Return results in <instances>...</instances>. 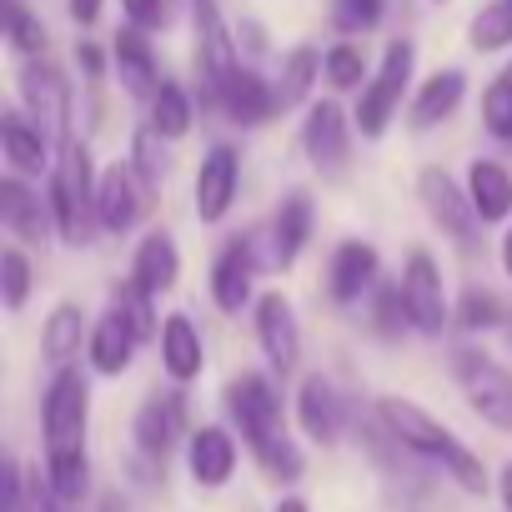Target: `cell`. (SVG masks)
<instances>
[{
	"instance_id": "cell-1",
	"label": "cell",
	"mask_w": 512,
	"mask_h": 512,
	"mask_svg": "<svg viewBox=\"0 0 512 512\" xmlns=\"http://www.w3.org/2000/svg\"><path fill=\"white\" fill-rule=\"evenodd\" d=\"M221 402H226V417L241 432L246 452L256 457V467H262L277 487H287L307 472V457H302L297 437H287V412H282V392H277L272 377L241 372V377L226 382Z\"/></svg>"
},
{
	"instance_id": "cell-2",
	"label": "cell",
	"mask_w": 512,
	"mask_h": 512,
	"mask_svg": "<svg viewBox=\"0 0 512 512\" xmlns=\"http://www.w3.org/2000/svg\"><path fill=\"white\" fill-rule=\"evenodd\" d=\"M377 422L392 432V442H397L402 452H417V457L442 462V472H447L462 492H472V497L487 492V467H482V457H477L467 442H457V432L442 427L427 407H417V402H407V397H377Z\"/></svg>"
},
{
	"instance_id": "cell-3",
	"label": "cell",
	"mask_w": 512,
	"mask_h": 512,
	"mask_svg": "<svg viewBox=\"0 0 512 512\" xmlns=\"http://www.w3.org/2000/svg\"><path fill=\"white\" fill-rule=\"evenodd\" d=\"M96 166H91V151L86 141H66L61 156H56V171L46 176V201H51V216H56V236L66 246H86L91 231H96Z\"/></svg>"
},
{
	"instance_id": "cell-4",
	"label": "cell",
	"mask_w": 512,
	"mask_h": 512,
	"mask_svg": "<svg viewBox=\"0 0 512 512\" xmlns=\"http://www.w3.org/2000/svg\"><path fill=\"white\" fill-rule=\"evenodd\" d=\"M412 66H417V46H412V41H392V46L382 51V66H377L372 81L362 86L357 116H352L367 141L387 136V126H392V116L402 111V96H407V86H412Z\"/></svg>"
},
{
	"instance_id": "cell-5",
	"label": "cell",
	"mask_w": 512,
	"mask_h": 512,
	"mask_svg": "<svg viewBox=\"0 0 512 512\" xmlns=\"http://www.w3.org/2000/svg\"><path fill=\"white\" fill-rule=\"evenodd\" d=\"M86 427H91V377L81 367H61L46 387V402H41L46 452L86 447Z\"/></svg>"
},
{
	"instance_id": "cell-6",
	"label": "cell",
	"mask_w": 512,
	"mask_h": 512,
	"mask_svg": "<svg viewBox=\"0 0 512 512\" xmlns=\"http://www.w3.org/2000/svg\"><path fill=\"white\" fill-rule=\"evenodd\" d=\"M452 377L462 382L467 407H472L487 427L512 432V372H507L502 362H492V357L477 352V347H457V352H452Z\"/></svg>"
},
{
	"instance_id": "cell-7",
	"label": "cell",
	"mask_w": 512,
	"mask_h": 512,
	"mask_svg": "<svg viewBox=\"0 0 512 512\" xmlns=\"http://www.w3.org/2000/svg\"><path fill=\"white\" fill-rule=\"evenodd\" d=\"M417 201H422V211L432 216V226H437L457 251H472V246H477V226H482V221H477V211H472L467 186H457L447 166H422V171H417Z\"/></svg>"
},
{
	"instance_id": "cell-8",
	"label": "cell",
	"mask_w": 512,
	"mask_h": 512,
	"mask_svg": "<svg viewBox=\"0 0 512 512\" xmlns=\"http://www.w3.org/2000/svg\"><path fill=\"white\" fill-rule=\"evenodd\" d=\"M402 307H407V322L412 332L422 337H442V327L452 322V307H447V292H442V272L432 262L427 246H412L407 262H402Z\"/></svg>"
},
{
	"instance_id": "cell-9",
	"label": "cell",
	"mask_w": 512,
	"mask_h": 512,
	"mask_svg": "<svg viewBox=\"0 0 512 512\" xmlns=\"http://www.w3.org/2000/svg\"><path fill=\"white\" fill-rule=\"evenodd\" d=\"M21 101H26V116L51 136V141H76L71 136V81L61 76V66H51L46 56L41 61H26L21 66Z\"/></svg>"
},
{
	"instance_id": "cell-10",
	"label": "cell",
	"mask_w": 512,
	"mask_h": 512,
	"mask_svg": "<svg viewBox=\"0 0 512 512\" xmlns=\"http://www.w3.org/2000/svg\"><path fill=\"white\" fill-rule=\"evenodd\" d=\"M256 267H262V251H256V231H236L221 241L216 262H211V302L236 317L241 307H256L251 287H256Z\"/></svg>"
},
{
	"instance_id": "cell-11",
	"label": "cell",
	"mask_w": 512,
	"mask_h": 512,
	"mask_svg": "<svg viewBox=\"0 0 512 512\" xmlns=\"http://www.w3.org/2000/svg\"><path fill=\"white\" fill-rule=\"evenodd\" d=\"M251 327H256V347L272 362V372L292 377L297 362H302V327H297V312H292V297L287 292H262L251 307Z\"/></svg>"
},
{
	"instance_id": "cell-12",
	"label": "cell",
	"mask_w": 512,
	"mask_h": 512,
	"mask_svg": "<svg viewBox=\"0 0 512 512\" xmlns=\"http://www.w3.org/2000/svg\"><path fill=\"white\" fill-rule=\"evenodd\" d=\"M191 407H186V392H156L141 402L136 422H131V437H136V452L141 457H156L166 462V452H176L181 442H191Z\"/></svg>"
},
{
	"instance_id": "cell-13",
	"label": "cell",
	"mask_w": 512,
	"mask_h": 512,
	"mask_svg": "<svg viewBox=\"0 0 512 512\" xmlns=\"http://www.w3.org/2000/svg\"><path fill=\"white\" fill-rule=\"evenodd\" d=\"M196 11V71H201V86H206V101H216V91L241 71L236 61V41L226 31V16L216 0H191Z\"/></svg>"
},
{
	"instance_id": "cell-14",
	"label": "cell",
	"mask_w": 512,
	"mask_h": 512,
	"mask_svg": "<svg viewBox=\"0 0 512 512\" xmlns=\"http://www.w3.org/2000/svg\"><path fill=\"white\" fill-rule=\"evenodd\" d=\"M302 151H307V161H312L322 176H342V171H347V156H352V121H347V111H342L337 101L307 106Z\"/></svg>"
},
{
	"instance_id": "cell-15",
	"label": "cell",
	"mask_w": 512,
	"mask_h": 512,
	"mask_svg": "<svg viewBox=\"0 0 512 512\" xmlns=\"http://www.w3.org/2000/svg\"><path fill=\"white\" fill-rule=\"evenodd\" d=\"M236 191H241V151L221 141L196 166V221L201 226L226 221L231 206H236Z\"/></svg>"
},
{
	"instance_id": "cell-16",
	"label": "cell",
	"mask_w": 512,
	"mask_h": 512,
	"mask_svg": "<svg viewBox=\"0 0 512 512\" xmlns=\"http://www.w3.org/2000/svg\"><path fill=\"white\" fill-rule=\"evenodd\" d=\"M146 201H151V191L141 186V176L131 171V161L126 166L116 161V166L101 171V186H96V226L111 231V236H126L141 221Z\"/></svg>"
},
{
	"instance_id": "cell-17",
	"label": "cell",
	"mask_w": 512,
	"mask_h": 512,
	"mask_svg": "<svg viewBox=\"0 0 512 512\" xmlns=\"http://www.w3.org/2000/svg\"><path fill=\"white\" fill-rule=\"evenodd\" d=\"M377 277H382L377 246H367V241H342V246L332 251V262H327V297H332L337 307H352V302H362L367 292L382 287Z\"/></svg>"
},
{
	"instance_id": "cell-18",
	"label": "cell",
	"mask_w": 512,
	"mask_h": 512,
	"mask_svg": "<svg viewBox=\"0 0 512 512\" xmlns=\"http://www.w3.org/2000/svg\"><path fill=\"white\" fill-rule=\"evenodd\" d=\"M216 106L231 126H267L282 106H277V86L267 76H256L251 66H241L221 91H216Z\"/></svg>"
},
{
	"instance_id": "cell-19",
	"label": "cell",
	"mask_w": 512,
	"mask_h": 512,
	"mask_svg": "<svg viewBox=\"0 0 512 512\" xmlns=\"http://www.w3.org/2000/svg\"><path fill=\"white\" fill-rule=\"evenodd\" d=\"M297 422H302V432H307L312 442H322V447L342 442L347 402H342V392L332 387V377L312 372V377L302 382V392H297Z\"/></svg>"
},
{
	"instance_id": "cell-20",
	"label": "cell",
	"mask_w": 512,
	"mask_h": 512,
	"mask_svg": "<svg viewBox=\"0 0 512 512\" xmlns=\"http://www.w3.org/2000/svg\"><path fill=\"white\" fill-rule=\"evenodd\" d=\"M0 221H6V231L26 246H41L51 231H56V216H51V201L36 196L21 176H6L0 181Z\"/></svg>"
},
{
	"instance_id": "cell-21",
	"label": "cell",
	"mask_w": 512,
	"mask_h": 512,
	"mask_svg": "<svg viewBox=\"0 0 512 512\" xmlns=\"http://www.w3.org/2000/svg\"><path fill=\"white\" fill-rule=\"evenodd\" d=\"M0 151H6L16 176H51L56 171L51 136L26 111H6V116H0Z\"/></svg>"
},
{
	"instance_id": "cell-22",
	"label": "cell",
	"mask_w": 512,
	"mask_h": 512,
	"mask_svg": "<svg viewBox=\"0 0 512 512\" xmlns=\"http://www.w3.org/2000/svg\"><path fill=\"white\" fill-rule=\"evenodd\" d=\"M131 282L146 292V297H166L176 282H181V251L171 241V231H146L136 241V256H131Z\"/></svg>"
},
{
	"instance_id": "cell-23",
	"label": "cell",
	"mask_w": 512,
	"mask_h": 512,
	"mask_svg": "<svg viewBox=\"0 0 512 512\" xmlns=\"http://www.w3.org/2000/svg\"><path fill=\"white\" fill-rule=\"evenodd\" d=\"M236 437L226 432V427H216V422H206V427H196L191 432V442H186V467H191V477H196V487H226L231 482V472H236Z\"/></svg>"
},
{
	"instance_id": "cell-24",
	"label": "cell",
	"mask_w": 512,
	"mask_h": 512,
	"mask_svg": "<svg viewBox=\"0 0 512 512\" xmlns=\"http://www.w3.org/2000/svg\"><path fill=\"white\" fill-rule=\"evenodd\" d=\"M161 367L176 387H186L206 372V342H201V332L186 312H171L161 322Z\"/></svg>"
},
{
	"instance_id": "cell-25",
	"label": "cell",
	"mask_w": 512,
	"mask_h": 512,
	"mask_svg": "<svg viewBox=\"0 0 512 512\" xmlns=\"http://www.w3.org/2000/svg\"><path fill=\"white\" fill-rule=\"evenodd\" d=\"M267 241H272V267H292L297 256L307 251V241H312V196L307 191H287L282 196V206L272 211V231H267Z\"/></svg>"
},
{
	"instance_id": "cell-26",
	"label": "cell",
	"mask_w": 512,
	"mask_h": 512,
	"mask_svg": "<svg viewBox=\"0 0 512 512\" xmlns=\"http://www.w3.org/2000/svg\"><path fill=\"white\" fill-rule=\"evenodd\" d=\"M111 56H116V76H121V86H126L131 96H141V101H156V91H161L166 81H161V66H156V51H151L146 31H136V26L116 31Z\"/></svg>"
},
{
	"instance_id": "cell-27",
	"label": "cell",
	"mask_w": 512,
	"mask_h": 512,
	"mask_svg": "<svg viewBox=\"0 0 512 512\" xmlns=\"http://www.w3.org/2000/svg\"><path fill=\"white\" fill-rule=\"evenodd\" d=\"M462 96H467V76H462L457 66L432 71V76L417 86V96L407 101V126H412V131H432V126H442V121L462 106Z\"/></svg>"
},
{
	"instance_id": "cell-28",
	"label": "cell",
	"mask_w": 512,
	"mask_h": 512,
	"mask_svg": "<svg viewBox=\"0 0 512 512\" xmlns=\"http://www.w3.org/2000/svg\"><path fill=\"white\" fill-rule=\"evenodd\" d=\"M81 347H91V322H86V307L81 302H56L46 327H41V357L61 372V367H76Z\"/></svg>"
},
{
	"instance_id": "cell-29",
	"label": "cell",
	"mask_w": 512,
	"mask_h": 512,
	"mask_svg": "<svg viewBox=\"0 0 512 512\" xmlns=\"http://www.w3.org/2000/svg\"><path fill=\"white\" fill-rule=\"evenodd\" d=\"M136 332L126 327V317L111 307L96 327H91V347H86V357H91V372L96 377H121V372H131V362H136Z\"/></svg>"
},
{
	"instance_id": "cell-30",
	"label": "cell",
	"mask_w": 512,
	"mask_h": 512,
	"mask_svg": "<svg viewBox=\"0 0 512 512\" xmlns=\"http://www.w3.org/2000/svg\"><path fill=\"white\" fill-rule=\"evenodd\" d=\"M467 196H472V211L482 226H497V221H512V171L497 166V161H472L467 166Z\"/></svg>"
},
{
	"instance_id": "cell-31",
	"label": "cell",
	"mask_w": 512,
	"mask_h": 512,
	"mask_svg": "<svg viewBox=\"0 0 512 512\" xmlns=\"http://www.w3.org/2000/svg\"><path fill=\"white\" fill-rule=\"evenodd\" d=\"M322 66H327V51H317V46H297V51L282 61L277 106H282V111H292V106H307V96H312V86H317Z\"/></svg>"
},
{
	"instance_id": "cell-32",
	"label": "cell",
	"mask_w": 512,
	"mask_h": 512,
	"mask_svg": "<svg viewBox=\"0 0 512 512\" xmlns=\"http://www.w3.org/2000/svg\"><path fill=\"white\" fill-rule=\"evenodd\" d=\"M46 482L56 492V502H81L91 492V457L86 447H66V452H46Z\"/></svg>"
},
{
	"instance_id": "cell-33",
	"label": "cell",
	"mask_w": 512,
	"mask_h": 512,
	"mask_svg": "<svg viewBox=\"0 0 512 512\" xmlns=\"http://www.w3.org/2000/svg\"><path fill=\"white\" fill-rule=\"evenodd\" d=\"M467 46L477 56H492V51L512 46V0H487V6L472 16V26H467Z\"/></svg>"
},
{
	"instance_id": "cell-34",
	"label": "cell",
	"mask_w": 512,
	"mask_h": 512,
	"mask_svg": "<svg viewBox=\"0 0 512 512\" xmlns=\"http://www.w3.org/2000/svg\"><path fill=\"white\" fill-rule=\"evenodd\" d=\"M31 287H36V267H31V256L21 251V241L0 246V302H6V312H26Z\"/></svg>"
},
{
	"instance_id": "cell-35",
	"label": "cell",
	"mask_w": 512,
	"mask_h": 512,
	"mask_svg": "<svg viewBox=\"0 0 512 512\" xmlns=\"http://www.w3.org/2000/svg\"><path fill=\"white\" fill-rule=\"evenodd\" d=\"M191 96H186V86H176V81H166L161 91H156V101H151V131L156 136H166V141H181L186 131H191Z\"/></svg>"
},
{
	"instance_id": "cell-36",
	"label": "cell",
	"mask_w": 512,
	"mask_h": 512,
	"mask_svg": "<svg viewBox=\"0 0 512 512\" xmlns=\"http://www.w3.org/2000/svg\"><path fill=\"white\" fill-rule=\"evenodd\" d=\"M131 171L141 176L146 191H161L166 186V171H171V151H166V136H156L151 126H141L131 136Z\"/></svg>"
},
{
	"instance_id": "cell-37",
	"label": "cell",
	"mask_w": 512,
	"mask_h": 512,
	"mask_svg": "<svg viewBox=\"0 0 512 512\" xmlns=\"http://www.w3.org/2000/svg\"><path fill=\"white\" fill-rule=\"evenodd\" d=\"M111 307L126 317V327L136 332V342H161V322H156V297H146L136 282H121L111 292Z\"/></svg>"
},
{
	"instance_id": "cell-38",
	"label": "cell",
	"mask_w": 512,
	"mask_h": 512,
	"mask_svg": "<svg viewBox=\"0 0 512 512\" xmlns=\"http://www.w3.org/2000/svg\"><path fill=\"white\" fill-rule=\"evenodd\" d=\"M502 317H512L502 302H497V292H487V287H467L462 297H457V307H452V322L462 327V332H492V327H502Z\"/></svg>"
},
{
	"instance_id": "cell-39",
	"label": "cell",
	"mask_w": 512,
	"mask_h": 512,
	"mask_svg": "<svg viewBox=\"0 0 512 512\" xmlns=\"http://www.w3.org/2000/svg\"><path fill=\"white\" fill-rule=\"evenodd\" d=\"M6 41H11V51H21L31 61L46 56V26H41V16H31L26 0H6Z\"/></svg>"
},
{
	"instance_id": "cell-40",
	"label": "cell",
	"mask_w": 512,
	"mask_h": 512,
	"mask_svg": "<svg viewBox=\"0 0 512 512\" xmlns=\"http://www.w3.org/2000/svg\"><path fill=\"white\" fill-rule=\"evenodd\" d=\"M322 76L332 81V91H357V86L372 81V76H367V56H362V46H352V41H337V46L327 51Z\"/></svg>"
},
{
	"instance_id": "cell-41",
	"label": "cell",
	"mask_w": 512,
	"mask_h": 512,
	"mask_svg": "<svg viewBox=\"0 0 512 512\" xmlns=\"http://www.w3.org/2000/svg\"><path fill=\"white\" fill-rule=\"evenodd\" d=\"M377 302H372V317H367V327L382 337V342H397L412 322H407V307H402V287H377L372 292Z\"/></svg>"
},
{
	"instance_id": "cell-42",
	"label": "cell",
	"mask_w": 512,
	"mask_h": 512,
	"mask_svg": "<svg viewBox=\"0 0 512 512\" xmlns=\"http://www.w3.org/2000/svg\"><path fill=\"white\" fill-rule=\"evenodd\" d=\"M387 11V0H332V26L342 36H367Z\"/></svg>"
},
{
	"instance_id": "cell-43",
	"label": "cell",
	"mask_w": 512,
	"mask_h": 512,
	"mask_svg": "<svg viewBox=\"0 0 512 512\" xmlns=\"http://www.w3.org/2000/svg\"><path fill=\"white\" fill-rule=\"evenodd\" d=\"M482 126L497 136V141H512V81H492L482 91Z\"/></svg>"
},
{
	"instance_id": "cell-44",
	"label": "cell",
	"mask_w": 512,
	"mask_h": 512,
	"mask_svg": "<svg viewBox=\"0 0 512 512\" xmlns=\"http://www.w3.org/2000/svg\"><path fill=\"white\" fill-rule=\"evenodd\" d=\"M121 11L136 31L151 36V31H166L176 21V0H121Z\"/></svg>"
},
{
	"instance_id": "cell-45",
	"label": "cell",
	"mask_w": 512,
	"mask_h": 512,
	"mask_svg": "<svg viewBox=\"0 0 512 512\" xmlns=\"http://www.w3.org/2000/svg\"><path fill=\"white\" fill-rule=\"evenodd\" d=\"M0 492H6V507L0 512H26V467L16 457H6V472H0Z\"/></svg>"
},
{
	"instance_id": "cell-46",
	"label": "cell",
	"mask_w": 512,
	"mask_h": 512,
	"mask_svg": "<svg viewBox=\"0 0 512 512\" xmlns=\"http://www.w3.org/2000/svg\"><path fill=\"white\" fill-rule=\"evenodd\" d=\"M66 6H71V21H76V26H96L106 0H66Z\"/></svg>"
},
{
	"instance_id": "cell-47",
	"label": "cell",
	"mask_w": 512,
	"mask_h": 512,
	"mask_svg": "<svg viewBox=\"0 0 512 512\" xmlns=\"http://www.w3.org/2000/svg\"><path fill=\"white\" fill-rule=\"evenodd\" d=\"M76 56H81V66H86V76H91V81L106 71V61H101V51H96L91 41H86V46H76Z\"/></svg>"
},
{
	"instance_id": "cell-48",
	"label": "cell",
	"mask_w": 512,
	"mask_h": 512,
	"mask_svg": "<svg viewBox=\"0 0 512 512\" xmlns=\"http://www.w3.org/2000/svg\"><path fill=\"white\" fill-rule=\"evenodd\" d=\"M497 497H502V507L512 512V462H507V467L497 472Z\"/></svg>"
},
{
	"instance_id": "cell-49",
	"label": "cell",
	"mask_w": 512,
	"mask_h": 512,
	"mask_svg": "<svg viewBox=\"0 0 512 512\" xmlns=\"http://www.w3.org/2000/svg\"><path fill=\"white\" fill-rule=\"evenodd\" d=\"M272 512H312V507H307V502H302V497H282V502H277V507H272Z\"/></svg>"
},
{
	"instance_id": "cell-50",
	"label": "cell",
	"mask_w": 512,
	"mask_h": 512,
	"mask_svg": "<svg viewBox=\"0 0 512 512\" xmlns=\"http://www.w3.org/2000/svg\"><path fill=\"white\" fill-rule=\"evenodd\" d=\"M502 267H507V277H512V226H507V236H502Z\"/></svg>"
},
{
	"instance_id": "cell-51",
	"label": "cell",
	"mask_w": 512,
	"mask_h": 512,
	"mask_svg": "<svg viewBox=\"0 0 512 512\" xmlns=\"http://www.w3.org/2000/svg\"><path fill=\"white\" fill-rule=\"evenodd\" d=\"M101 512H126V502H121L116 492H106V497H101Z\"/></svg>"
},
{
	"instance_id": "cell-52",
	"label": "cell",
	"mask_w": 512,
	"mask_h": 512,
	"mask_svg": "<svg viewBox=\"0 0 512 512\" xmlns=\"http://www.w3.org/2000/svg\"><path fill=\"white\" fill-rule=\"evenodd\" d=\"M502 81H512V61H507V71H502Z\"/></svg>"
}]
</instances>
